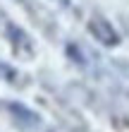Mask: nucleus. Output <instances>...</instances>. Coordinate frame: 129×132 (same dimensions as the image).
<instances>
[{"mask_svg": "<svg viewBox=\"0 0 129 132\" xmlns=\"http://www.w3.org/2000/svg\"><path fill=\"white\" fill-rule=\"evenodd\" d=\"M86 29H88V34L93 36L101 46H117V43H120V34L115 31V27H112L105 17L93 14V17L88 19Z\"/></svg>", "mask_w": 129, "mask_h": 132, "instance_id": "obj_1", "label": "nucleus"}, {"mask_svg": "<svg viewBox=\"0 0 129 132\" xmlns=\"http://www.w3.org/2000/svg\"><path fill=\"white\" fill-rule=\"evenodd\" d=\"M5 34H7V41H10L12 51L17 55H34V43L31 38L24 34V29H19L17 24H5Z\"/></svg>", "mask_w": 129, "mask_h": 132, "instance_id": "obj_2", "label": "nucleus"}, {"mask_svg": "<svg viewBox=\"0 0 129 132\" xmlns=\"http://www.w3.org/2000/svg\"><path fill=\"white\" fill-rule=\"evenodd\" d=\"M5 108L14 115V120L19 122V125H24L29 130H34V127H38V115H36L34 111H29L26 106H22V103H5Z\"/></svg>", "mask_w": 129, "mask_h": 132, "instance_id": "obj_3", "label": "nucleus"}, {"mask_svg": "<svg viewBox=\"0 0 129 132\" xmlns=\"http://www.w3.org/2000/svg\"><path fill=\"white\" fill-rule=\"evenodd\" d=\"M67 55H70V58H72L77 65H81V67L86 65V55L81 53V48H79L77 43H67Z\"/></svg>", "mask_w": 129, "mask_h": 132, "instance_id": "obj_4", "label": "nucleus"}, {"mask_svg": "<svg viewBox=\"0 0 129 132\" xmlns=\"http://www.w3.org/2000/svg\"><path fill=\"white\" fill-rule=\"evenodd\" d=\"M0 79H5V82H10V84H17V72H14L12 67H7L0 63Z\"/></svg>", "mask_w": 129, "mask_h": 132, "instance_id": "obj_5", "label": "nucleus"}, {"mask_svg": "<svg viewBox=\"0 0 129 132\" xmlns=\"http://www.w3.org/2000/svg\"><path fill=\"white\" fill-rule=\"evenodd\" d=\"M115 65H117L120 70H122V72H124V75H129V65H127V63H122V60H117V63H115Z\"/></svg>", "mask_w": 129, "mask_h": 132, "instance_id": "obj_6", "label": "nucleus"}, {"mask_svg": "<svg viewBox=\"0 0 129 132\" xmlns=\"http://www.w3.org/2000/svg\"><path fill=\"white\" fill-rule=\"evenodd\" d=\"M57 3L62 5V7H67V5H70V0H57Z\"/></svg>", "mask_w": 129, "mask_h": 132, "instance_id": "obj_7", "label": "nucleus"}]
</instances>
